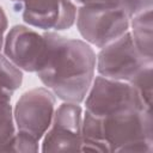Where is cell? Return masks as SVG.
I'll use <instances>...</instances> for the list:
<instances>
[{
  "mask_svg": "<svg viewBox=\"0 0 153 153\" xmlns=\"http://www.w3.org/2000/svg\"><path fill=\"white\" fill-rule=\"evenodd\" d=\"M48 53L36 72L43 85L63 102H84L94 79L96 54L81 39L47 32Z\"/></svg>",
  "mask_w": 153,
  "mask_h": 153,
  "instance_id": "obj_1",
  "label": "cell"
},
{
  "mask_svg": "<svg viewBox=\"0 0 153 153\" xmlns=\"http://www.w3.org/2000/svg\"><path fill=\"white\" fill-rule=\"evenodd\" d=\"M85 112L106 152H153L151 108L123 110L104 117Z\"/></svg>",
  "mask_w": 153,
  "mask_h": 153,
  "instance_id": "obj_2",
  "label": "cell"
},
{
  "mask_svg": "<svg viewBox=\"0 0 153 153\" xmlns=\"http://www.w3.org/2000/svg\"><path fill=\"white\" fill-rule=\"evenodd\" d=\"M76 27L81 37L97 48H103L128 32L130 18L110 2L81 5L76 12Z\"/></svg>",
  "mask_w": 153,
  "mask_h": 153,
  "instance_id": "obj_3",
  "label": "cell"
},
{
  "mask_svg": "<svg viewBox=\"0 0 153 153\" xmlns=\"http://www.w3.org/2000/svg\"><path fill=\"white\" fill-rule=\"evenodd\" d=\"M84 100L86 111L97 117H104L129 109L149 108L133 85L102 75L93 79Z\"/></svg>",
  "mask_w": 153,
  "mask_h": 153,
  "instance_id": "obj_4",
  "label": "cell"
},
{
  "mask_svg": "<svg viewBox=\"0 0 153 153\" xmlns=\"http://www.w3.org/2000/svg\"><path fill=\"white\" fill-rule=\"evenodd\" d=\"M149 63H153V61L146 60L139 53L129 31L100 48L96 59L99 75L127 82H131L139 72Z\"/></svg>",
  "mask_w": 153,
  "mask_h": 153,
  "instance_id": "obj_5",
  "label": "cell"
},
{
  "mask_svg": "<svg viewBox=\"0 0 153 153\" xmlns=\"http://www.w3.org/2000/svg\"><path fill=\"white\" fill-rule=\"evenodd\" d=\"M55 111V96L47 87L26 91L17 100L13 120L17 130L41 140L50 127Z\"/></svg>",
  "mask_w": 153,
  "mask_h": 153,
  "instance_id": "obj_6",
  "label": "cell"
},
{
  "mask_svg": "<svg viewBox=\"0 0 153 153\" xmlns=\"http://www.w3.org/2000/svg\"><path fill=\"white\" fill-rule=\"evenodd\" d=\"M48 53L47 32L39 33L25 25H14L4 39L5 56L20 71L37 72Z\"/></svg>",
  "mask_w": 153,
  "mask_h": 153,
  "instance_id": "obj_7",
  "label": "cell"
},
{
  "mask_svg": "<svg viewBox=\"0 0 153 153\" xmlns=\"http://www.w3.org/2000/svg\"><path fill=\"white\" fill-rule=\"evenodd\" d=\"M14 12L30 26L49 30L69 29L76 17L72 0H10Z\"/></svg>",
  "mask_w": 153,
  "mask_h": 153,
  "instance_id": "obj_8",
  "label": "cell"
},
{
  "mask_svg": "<svg viewBox=\"0 0 153 153\" xmlns=\"http://www.w3.org/2000/svg\"><path fill=\"white\" fill-rule=\"evenodd\" d=\"M82 110L78 103H62L55 111L50 127L45 131L41 151L76 152L81 145Z\"/></svg>",
  "mask_w": 153,
  "mask_h": 153,
  "instance_id": "obj_9",
  "label": "cell"
},
{
  "mask_svg": "<svg viewBox=\"0 0 153 153\" xmlns=\"http://www.w3.org/2000/svg\"><path fill=\"white\" fill-rule=\"evenodd\" d=\"M130 36L139 53L148 61H153V20L152 8L142 11L130 18Z\"/></svg>",
  "mask_w": 153,
  "mask_h": 153,
  "instance_id": "obj_10",
  "label": "cell"
},
{
  "mask_svg": "<svg viewBox=\"0 0 153 153\" xmlns=\"http://www.w3.org/2000/svg\"><path fill=\"white\" fill-rule=\"evenodd\" d=\"M23 81L22 71L16 67L5 54L0 53V98L11 102L13 92Z\"/></svg>",
  "mask_w": 153,
  "mask_h": 153,
  "instance_id": "obj_11",
  "label": "cell"
},
{
  "mask_svg": "<svg viewBox=\"0 0 153 153\" xmlns=\"http://www.w3.org/2000/svg\"><path fill=\"white\" fill-rule=\"evenodd\" d=\"M16 133L13 111L10 100L0 98V152H4L5 146Z\"/></svg>",
  "mask_w": 153,
  "mask_h": 153,
  "instance_id": "obj_12",
  "label": "cell"
},
{
  "mask_svg": "<svg viewBox=\"0 0 153 153\" xmlns=\"http://www.w3.org/2000/svg\"><path fill=\"white\" fill-rule=\"evenodd\" d=\"M152 66L153 63L146 65L131 82H129L136 88L142 100L149 108H152Z\"/></svg>",
  "mask_w": 153,
  "mask_h": 153,
  "instance_id": "obj_13",
  "label": "cell"
},
{
  "mask_svg": "<svg viewBox=\"0 0 153 153\" xmlns=\"http://www.w3.org/2000/svg\"><path fill=\"white\" fill-rule=\"evenodd\" d=\"M38 140L17 130L11 137L8 143L5 146L4 152H19V153H33L38 152Z\"/></svg>",
  "mask_w": 153,
  "mask_h": 153,
  "instance_id": "obj_14",
  "label": "cell"
},
{
  "mask_svg": "<svg viewBox=\"0 0 153 153\" xmlns=\"http://www.w3.org/2000/svg\"><path fill=\"white\" fill-rule=\"evenodd\" d=\"M105 2L118 6L129 18H131L142 11L152 8L153 0H106Z\"/></svg>",
  "mask_w": 153,
  "mask_h": 153,
  "instance_id": "obj_15",
  "label": "cell"
},
{
  "mask_svg": "<svg viewBox=\"0 0 153 153\" xmlns=\"http://www.w3.org/2000/svg\"><path fill=\"white\" fill-rule=\"evenodd\" d=\"M6 29H7V18L2 7L0 6V50L4 47V39H5L4 35L6 32Z\"/></svg>",
  "mask_w": 153,
  "mask_h": 153,
  "instance_id": "obj_16",
  "label": "cell"
},
{
  "mask_svg": "<svg viewBox=\"0 0 153 153\" xmlns=\"http://www.w3.org/2000/svg\"><path fill=\"white\" fill-rule=\"evenodd\" d=\"M79 5H86V4H96V2H105L106 0H73Z\"/></svg>",
  "mask_w": 153,
  "mask_h": 153,
  "instance_id": "obj_17",
  "label": "cell"
}]
</instances>
